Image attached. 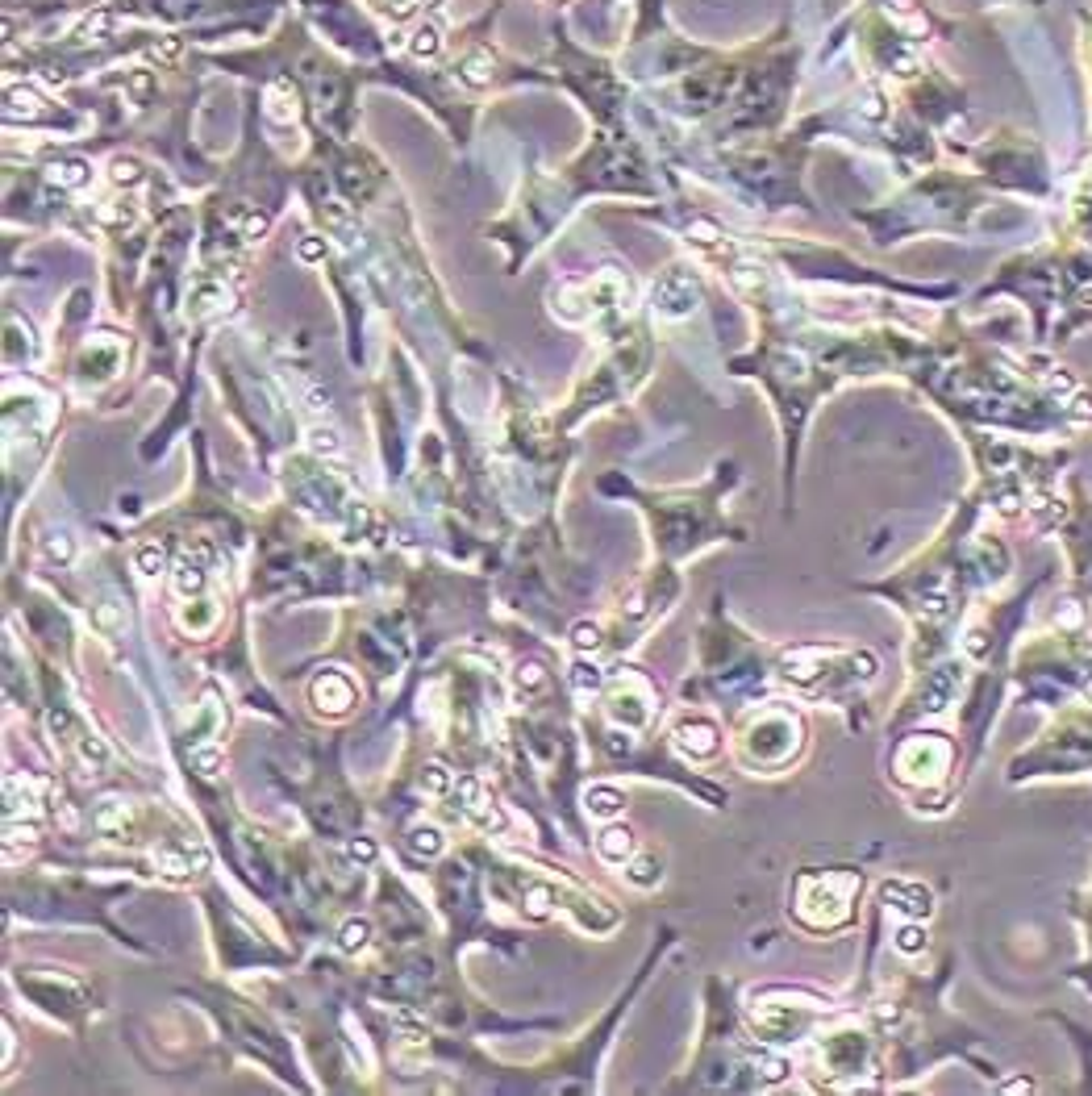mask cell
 <instances>
[{"label": "cell", "instance_id": "6da1fadb", "mask_svg": "<svg viewBox=\"0 0 1092 1096\" xmlns=\"http://www.w3.org/2000/svg\"><path fill=\"white\" fill-rule=\"evenodd\" d=\"M984 513L988 509L980 493L971 488L930 550L889 575L885 584L868 588L893 600L913 621V671L955 650L959 625L971 613V604L988 592H1001L1013 579V547L1005 534L980 530Z\"/></svg>", "mask_w": 1092, "mask_h": 1096}, {"label": "cell", "instance_id": "7a4b0ae2", "mask_svg": "<svg viewBox=\"0 0 1092 1096\" xmlns=\"http://www.w3.org/2000/svg\"><path fill=\"white\" fill-rule=\"evenodd\" d=\"M975 493L984 509L1005 526H1026L1034 539H1051L1063 513V468L1067 451H1026L1009 438L971 434Z\"/></svg>", "mask_w": 1092, "mask_h": 1096}, {"label": "cell", "instance_id": "3957f363", "mask_svg": "<svg viewBox=\"0 0 1092 1096\" xmlns=\"http://www.w3.org/2000/svg\"><path fill=\"white\" fill-rule=\"evenodd\" d=\"M1013 701L1055 713L1072 701H1092V625L1088 609L1063 600V609L1013 650Z\"/></svg>", "mask_w": 1092, "mask_h": 1096}, {"label": "cell", "instance_id": "277c9868", "mask_svg": "<svg viewBox=\"0 0 1092 1096\" xmlns=\"http://www.w3.org/2000/svg\"><path fill=\"white\" fill-rule=\"evenodd\" d=\"M880 675V659L868 646H843V642H793L772 655V680L793 688L813 701H834L839 709H851L872 680Z\"/></svg>", "mask_w": 1092, "mask_h": 1096}, {"label": "cell", "instance_id": "5b68a950", "mask_svg": "<svg viewBox=\"0 0 1092 1096\" xmlns=\"http://www.w3.org/2000/svg\"><path fill=\"white\" fill-rule=\"evenodd\" d=\"M734 484V468L730 476H717L701 493H650L638 497L646 518H650V534H655V550L663 563H680V558L705 550L713 543L726 539H742V530H734L722 513V488Z\"/></svg>", "mask_w": 1092, "mask_h": 1096}, {"label": "cell", "instance_id": "8992f818", "mask_svg": "<svg viewBox=\"0 0 1092 1096\" xmlns=\"http://www.w3.org/2000/svg\"><path fill=\"white\" fill-rule=\"evenodd\" d=\"M1092 780V701L1047 713V726L1005 763V784H1067Z\"/></svg>", "mask_w": 1092, "mask_h": 1096}, {"label": "cell", "instance_id": "52a82bcc", "mask_svg": "<svg viewBox=\"0 0 1092 1096\" xmlns=\"http://www.w3.org/2000/svg\"><path fill=\"white\" fill-rule=\"evenodd\" d=\"M893 780L910 792L917 813H946L967 784L959 738L942 730L905 734L893 751Z\"/></svg>", "mask_w": 1092, "mask_h": 1096}, {"label": "cell", "instance_id": "ba28073f", "mask_svg": "<svg viewBox=\"0 0 1092 1096\" xmlns=\"http://www.w3.org/2000/svg\"><path fill=\"white\" fill-rule=\"evenodd\" d=\"M805 742H809V726L797 705L763 701L738 721L734 759L751 776H780L805 755Z\"/></svg>", "mask_w": 1092, "mask_h": 1096}, {"label": "cell", "instance_id": "9c48e42d", "mask_svg": "<svg viewBox=\"0 0 1092 1096\" xmlns=\"http://www.w3.org/2000/svg\"><path fill=\"white\" fill-rule=\"evenodd\" d=\"M864 897V872L855 868H805L793 880V905L788 913L805 934H839L859 917Z\"/></svg>", "mask_w": 1092, "mask_h": 1096}, {"label": "cell", "instance_id": "30bf717a", "mask_svg": "<svg viewBox=\"0 0 1092 1096\" xmlns=\"http://www.w3.org/2000/svg\"><path fill=\"white\" fill-rule=\"evenodd\" d=\"M742 1017H747V1030L759 1042L788 1051V1046L809 1042L826 1021L839 1017V1009L826 996H813L801 988H759L747 996Z\"/></svg>", "mask_w": 1092, "mask_h": 1096}, {"label": "cell", "instance_id": "8fae6325", "mask_svg": "<svg viewBox=\"0 0 1092 1096\" xmlns=\"http://www.w3.org/2000/svg\"><path fill=\"white\" fill-rule=\"evenodd\" d=\"M1051 539L1063 550V600L1092 609V493L1080 476H1063V513L1051 530Z\"/></svg>", "mask_w": 1092, "mask_h": 1096}, {"label": "cell", "instance_id": "7c38bea8", "mask_svg": "<svg viewBox=\"0 0 1092 1096\" xmlns=\"http://www.w3.org/2000/svg\"><path fill=\"white\" fill-rule=\"evenodd\" d=\"M967 659H963V650H946L942 659L934 663H925L921 671H913V688L910 696H905V709L901 717L905 721H921V717H942L959 705V696L967 688Z\"/></svg>", "mask_w": 1092, "mask_h": 1096}, {"label": "cell", "instance_id": "4fadbf2b", "mask_svg": "<svg viewBox=\"0 0 1092 1096\" xmlns=\"http://www.w3.org/2000/svg\"><path fill=\"white\" fill-rule=\"evenodd\" d=\"M609 692H605V713L617 730H630V734H642L655 726V717H659V692L655 684L646 680V675L630 671V667H617L609 675Z\"/></svg>", "mask_w": 1092, "mask_h": 1096}, {"label": "cell", "instance_id": "5bb4252c", "mask_svg": "<svg viewBox=\"0 0 1092 1096\" xmlns=\"http://www.w3.org/2000/svg\"><path fill=\"white\" fill-rule=\"evenodd\" d=\"M671 746H676V755L688 759V763H713L717 755H722L726 734L705 713H680L676 726H671Z\"/></svg>", "mask_w": 1092, "mask_h": 1096}, {"label": "cell", "instance_id": "9a60e30c", "mask_svg": "<svg viewBox=\"0 0 1092 1096\" xmlns=\"http://www.w3.org/2000/svg\"><path fill=\"white\" fill-rule=\"evenodd\" d=\"M1067 917L1080 929V954L1063 975H1067V984H1076L1092 1000V872L1084 884H1076V889L1067 893Z\"/></svg>", "mask_w": 1092, "mask_h": 1096}, {"label": "cell", "instance_id": "2e32d148", "mask_svg": "<svg viewBox=\"0 0 1092 1096\" xmlns=\"http://www.w3.org/2000/svg\"><path fill=\"white\" fill-rule=\"evenodd\" d=\"M696 300H701V284L688 267H667L655 288H650V309L667 321H680V317H692L696 313Z\"/></svg>", "mask_w": 1092, "mask_h": 1096}, {"label": "cell", "instance_id": "e0dca14e", "mask_svg": "<svg viewBox=\"0 0 1092 1096\" xmlns=\"http://www.w3.org/2000/svg\"><path fill=\"white\" fill-rule=\"evenodd\" d=\"M155 868L168 876V880H192L208 868V851L192 838H180V843H168L155 851Z\"/></svg>", "mask_w": 1092, "mask_h": 1096}, {"label": "cell", "instance_id": "ac0fdd59", "mask_svg": "<svg viewBox=\"0 0 1092 1096\" xmlns=\"http://www.w3.org/2000/svg\"><path fill=\"white\" fill-rule=\"evenodd\" d=\"M880 901H885L889 909H897L901 917H910V921L934 913V893L925 889V884H917V880H885Z\"/></svg>", "mask_w": 1092, "mask_h": 1096}, {"label": "cell", "instance_id": "d6986e66", "mask_svg": "<svg viewBox=\"0 0 1092 1096\" xmlns=\"http://www.w3.org/2000/svg\"><path fill=\"white\" fill-rule=\"evenodd\" d=\"M92 822H97V830L105 838H113V843H138V822H134V805L122 801V797H109L97 805V813H92Z\"/></svg>", "mask_w": 1092, "mask_h": 1096}, {"label": "cell", "instance_id": "ffe728a7", "mask_svg": "<svg viewBox=\"0 0 1092 1096\" xmlns=\"http://www.w3.org/2000/svg\"><path fill=\"white\" fill-rule=\"evenodd\" d=\"M309 696L321 713H346L355 705V684H351V675H342V671H325L313 680Z\"/></svg>", "mask_w": 1092, "mask_h": 1096}, {"label": "cell", "instance_id": "44dd1931", "mask_svg": "<svg viewBox=\"0 0 1092 1096\" xmlns=\"http://www.w3.org/2000/svg\"><path fill=\"white\" fill-rule=\"evenodd\" d=\"M204 558H208V547H196V554H192V547H188V554H183L180 563L172 567V588H176V596L188 600V596L204 592V584H208Z\"/></svg>", "mask_w": 1092, "mask_h": 1096}, {"label": "cell", "instance_id": "7402d4cb", "mask_svg": "<svg viewBox=\"0 0 1092 1096\" xmlns=\"http://www.w3.org/2000/svg\"><path fill=\"white\" fill-rule=\"evenodd\" d=\"M67 751H72V759H76V767H80L84 780H97V776L109 772V746H105L101 738H92L88 730H80L76 742L67 746Z\"/></svg>", "mask_w": 1092, "mask_h": 1096}, {"label": "cell", "instance_id": "603a6c76", "mask_svg": "<svg viewBox=\"0 0 1092 1096\" xmlns=\"http://www.w3.org/2000/svg\"><path fill=\"white\" fill-rule=\"evenodd\" d=\"M596 855H600V863H609V868H625V863L634 859V834H630V826L613 822V826L600 830Z\"/></svg>", "mask_w": 1092, "mask_h": 1096}, {"label": "cell", "instance_id": "cb8c5ba5", "mask_svg": "<svg viewBox=\"0 0 1092 1096\" xmlns=\"http://www.w3.org/2000/svg\"><path fill=\"white\" fill-rule=\"evenodd\" d=\"M221 309H234V292H229L221 279H200L188 292V313L192 317H208V313H221Z\"/></svg>", "mask_w": 1092, "mask_h": 1096}, {"label": "cell", "instance_id": "d4e9b609", "mask_svg": "<svg viewBox=\"0 0 1092 1096\" xmlns=\"http://www.w3.org/2000/svg\"><path fill=\"white\" fill-rule=\"evenodd\" d=\"M5 818L9 822L38 818V797L30 784H21V776H5Z\"/></svg>", "mask_w": 1092, "mask_h": 1096}, {"label": "cell", "instance_id": "484cf974", "mask_svg": "<svg viewBox=\"0 0 1092 1096\" xmlns=\"http://www.w3.org/2000/svg\"><path fill=\"white\" fill-rule=\"evenodd\" d=\"M584 809L592 813V818L609 822V818H617V813L625 809V797H621L617 788H609V784H596V788L584 792Z\"/></svg>", "mask_w": 1092, "mask_h": 1096}, {"label": "cell", "instance_id": "4316f807", "mask_svg": "<svg viewBox=\"0 0 1092 1096\" xmlns=\"http://www.w3.org/2000/svg\"><path fill=\"white\" fill-rule=\"evenodd\" d=\"M625 876H630L634 889H655V884L663 880V859H659L655 851H642V855L634 851L630 872H625Z\"/></svg>", "mask_w": 1092, "mask_h": 1096}, {"label": "cell", "instance_id": "83f0119b", "mask_svg": "<svg viewBox=\"0 0 1092 1096\" xmlns=\"http://www.w3.org/2000/svg\"><path fill=\"white\" fill-rule=\"evenodd\" d=\"M567 680H571V688L579 692V696H592V692H600L609 684V675L600 671L596 663H588V659H579V663H571V671H567Z\"/></svg>", "mask_w": 1092, "mask_h": 1096}, {"label": "cell", "instance_id": "f1b7e54d", "mask_svg": "<svg viewBox=\"0 0 1092 1096\" xmlns=\"http://www.w3.org/2000/svg\"><path fill=\"white\" fill-rule=\"evenodd\" d=\"M51 180L59 183V188H84V183L92 180V168L84 159H55L51 163Z\"/></svg>", "mask_w": 1092, "mask_h": 1096}, {"label": "cell", "instance_id": "f546056e", "mask_svg": "<svg viewBox=\"0 0 1092 1096\" xmlns=\"http://www.w3.org/2000/svg\"><path fill=\"white\" fill-rule=\"evenodd\" d=\"M409 851L422 855V859H438V855L447 851V838H443V830H434V826H417V830H409Z\"/></svg>", "mask_w": 1092, "mask_h": 1096}, {"label": "cell", "instance_id": "4dcf8cb0", "mask_svg": "<svg viewBox=\"0 0 1092 1096\" xmlns=\"http://www.w3.org/2000/svg\"><path fill=\"white\" fill-rule=\"evenodd\" d=\"M97 221H101L105 229H130V225L138 221V208H134L130 200H105V204L97 208Z\"/></svg>", "mask_w": 1092, "mask_h": 1096}, {"label": "cell", "instance_id": "1f68e13d", "mask_svg": "<svg viewBox=\"0 0 1092 1096\" xmlns=\"http://www.w3.org/2000/svg\"><path fill=\"white\" fill-rule=\"evenodd\" d=\"M409 51L417 59H434L438 51H443V30H438L434 21H422V26L413 30V38H409Z\"/></svg>", "mask_w": 1092, "mask_h": 1096}, {"label": "cell", "instance_id": "d6a6232c", "mask_svg": "<svg viewBox=\"0 0 1092 1096\" xmlns=\"http://www.w3.org/2000/svg\"><path fill=\"white\" fill-rule=\"evenodd\" d=\"M92 625H97L101 634H122L126 629V604L122 600H101L97 609H92Z\"/></svg>", "mask_w": 1092, "mask_h": 1096}, {"label": "cell", "instance_id": "836d02e7", "mask_svg": "<svg viewBox=\"0 0 1092 1096\" xmlns=\"http://www.w3.org/2000/svg\"><path fill=\"white\" fill-rule=\"evenodd\" d=\"M213 621H217V604H213V600H192L188 609L180 613V625L192 629V634H204V629H213Z\"/></svg>", "mask_w": 1092, "mask_h": 1096}, {"label": "cell", "instance_id": "e575fe53", "mask_svg": "<svg viewBox=\"0 0 1092 1096\" xmlns=\"http://www.w3.org/2000/svg\"><path fill=\"white\" fill-rule=\"evenodd\" d=\"M459 809H463V818H476L480 809H488V792L476 776H463L459 780Z\"/></svg>", "mask_w": 1092, "mask_h": 1096}, {"label": "cell", "instance_id": "d590c367", "mask_svg": "<svg viewBox=\"0 0 1092 1096\" xmlns=\"http://www.w3.org/2000/svg\"><path fill=\"white\" fill-rule=\"evenodd\" d=\"M134 567H138V575L155 579L163 567H168V554H163V547L147 543V547H138V550H134Z\"/></svg>", "mask_w": 1092, "mask_h": 1096}, {"label": "cell", "instance_id": "8d00e7d4", "mask_svg": "<svg viewBox=\"0 0 1092 1096\" xmlns=\"http://www.w3.org/2000/svg\"><path fill=\"white\" fill-rule=\"evenodd\" d=\"M571 646L579 650V655H596V650L605 646V638H600V625H592V621H579V625L571 629Z\"/></svg>", "mask_w": 1092, "mask_h": 1096}, {"label": "cell", "instance_id": "74e56055", "mask_svg": "<svg viewBox=\"0 0 1092 1096\" xmlns=\"http://www.w3.org/2000/svg\"><path fill=\"white\" fill-rule=\"evenodd\" d=\"M451 788H455V776L447 772L443 763H430L426 772H422V792H430V797H447Z\"/></svg>", "mask_w": 1092, "mask_h": 1096}, {"label": "cell", "instance_id": "f35d334b", "mask_svg": "<svg viewBox=\"0 0 1092 1096\" xmlns=\"http://www.w3.org/2000/svg\"><path fill=\"white\" fill-rule=\"evenodd\" d=\"M893 942H897V950H901V954H921L930 938H925V929H921L917 921H905V925L897 929V938H893Z\"/></svg>", "mask_w": 1092, "mask_h": 1096}, {"label": "cell", "instance_id": "ab89813d", "mask_svg": "<svg viewBox=\"0 0 1092 1096\" xmlns=\"http://www.w3.org/2000/svg\"><path fill=\"white\" fill-rule=\"evenodd\" d=\"M367 938H371V925H367L363 917H351V921L342 925V934H338V946L355 954V950H363V946H367Z\"/></svg>", "mask_w": 1092, "mask_h": 1096}, {"label": "cell", "instance_id": "60d3db41", "mask_svg": "<svg viewBox=\"0 0 1092 1096\" xmlns=\"http://www.w3.org/2000/svg\"><path fill=\"white\" fill-rule=\"evenodd\" d=\"M309 447H313L317 455H338V451H342V438H338L334 426H321V422H317V426L309 430Z\"/></svg>", "mask_w": 1092, "mask_h": 1096}, {"label": "cell", "instance_id": "b9f144b4", "mask_svg": "<svg viewBox=\"0 0 1092 1096\" xmlns=\"http://www.w3.org/2000/svg\"><path fill=\"white\" fill-rule=\"evenodd\" d=\"M192 767L200 776H217L225 767V755L217 751V746H200V751H192Z\"/></svg>", "mask_w": 1092, "mask_h": 1096}, {"label": "cell", "instance_id": "7bdbcfd3", "mask_svg": "<svg viewBox=\"0 0 1092 1096\" xmlns=\"http://www.w3.org/2000/svg\"><path fill=\"white\" fill-rule=\"evenodd\" d=\"M113 183H118V188H134V183H143V168H138L134 159H113Z\"/></svg>", "mask_w": 1092, "mask_h": 1096}, {"label": "cell", "instance_id": "ee69618b", "mask_svg": "<svg viewBox=\"0 0 1092 1096\" xmlns=\"http://www.w3.org/2000/svg\"><path fill=\"white\" fill-rule=\"evenodd\" d=\"M550 901H554V889H550V884H534L530 897H526L530 917H546V913H550Z\"/></svg>", "mask_w": 1092, "mask_h": 1096}, {"label": "cell", "instance_id": "f6af8a7d", "mask_svg": "<svg viewBox=\"0 0 1092 1096\" xmlns=\"http://www.w3.org/2000/svg\"><path fill=\"white\" fill-rule=\"evenodd\" d=\"M518 688H530V692H539V688H546V671H543V663H518Z\"/></svg>", "mask_w": 1092, "mask_h": 1096}, {"label": "cell", "instance_id": "bcb514c9", "mask_svg": "<svg viewBox=\"0 0 1092 1096\" xmlns=\"http://www.w3.org/2000/svg\"><path fill=\"white\" fill-rule=\"evenodd\" d=\"M46 554H51L55 563H72V539H67V534H51V539H46Z\"/></svg>", "mask_w": 1092, "mask_h": 1096}, {"label": "cell", "instance_id": "7dc6e473", "mask_svg": "<svg viewBox=\"0 0 1092 1096\" xmlns=\"http://www.w3.org/2000/svg\"><path fill=\"white\" fill-rule=\"evenodd\" d=\"M371 5H376V9H384L388 17H397V21H405V17H413V9H417V0H371Z\"/></svg>", "mask_w": 1092, "mask_h": 1096}, {"label": "cell", "instance_id": "c3c4849f", "mask_svg": "<svg viewBox=\"0 0 1092 1096\" xmlns=\"http://www.w3.org/2000/svg\"><path fill=\"white\" fill-rule=\"evenodd\" d=\"M346 855H351L355 863H371L376 859V843H371V838H351V843H346Z\"/></svg>", "mask_w": 1092, "mask_h": 1096}]
</instances>
